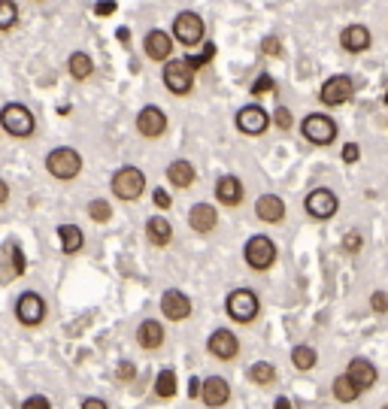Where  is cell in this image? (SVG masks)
Wrapping results in <instances>:
<instances>
[{"label": "cell", "instance_id": "b9f144b4", "mask_svg": "<svg viewBox=\"0 0 388 409\" xmlns=\"http://www.w3.org/2000/svg\"><path fill=\"white\" fill-rule=\"evenodd\" d=\"M115 376H119L121 382H134V379H137V367L130 364V361H121V364H119V373H115Z\"/></svg>", "mask_w": 388, "mask_h": 409}, {"label": "cell", "instance_id": "3957f363", "mask_svg": "<svg viewBox=\"0 0 388 409\" xmlns=\"http://www.w3.org/2000/svg\"><path fill=\"white\" fill-rule=\"evenodd\" d=\"M43 167H46V173L52 179H58V182H73L82 173L85 161H82V155L73 146H58V149H52V152L46 155Z\"/></svg>", "mask_w": 388, "mask_h": 409}, {"label": "cell", "instance_id": "d4e9b609", "mask_svg": "<svg viewBox=\"0 0 388 409\" xmlns=\"http://www.w3.org/2000/svg\"><path fill=\"white\" fill-rule=\"evenodd\" d=\"M58 246H61V252L70 255V258L79 255L82 249H85V233H82V228L73 222L58 224Z\"/></svg>", "mask_w": 388, "mask_h": 409}, {"label": "cell", "instance_id": "7dc6e473", "mask_svg": "<svg viewBox=\"0 0 388 409\" xmlns=\"http://www.w3.org/2000/svg\"><path fill=\"white\" fill-rule=\"evenodd\" d=\"M273 409H292V400H288V397H276Z\"/></svg>", "mask_w": 388, "mask_h": 409}, {"label": "cell", "instance_id": "f1b7e54d", "mask_svg": "<svg viewBox=\"0 0 388 409\" xmlns=\"http://www.w3.org/2000/svg\"><path fill=\"white\" fill-rule=\"evenodd\" d=\"M249 379L255 382V385H261V388H270L279 379V373H276V367L270 361H258V364L249 367Z\"/></svg>", "mask_w": 388, "mask_h": 409}, {"label": "cell", "instance_id": "6da1fadb", "mask_svg": "<svg viewBox=\"0 0 388 409\" xmlns=\"http://www.w3.org/2000/svg\"><path fill=\"white\" fill-rule=\"evenodd\" d=\"M170 33H173V40H176V46H183V49H188V52H192V49H197V46L203 43V37H206V22H203L201 12L183 10V12L173 15Z\"/></svg>", "mask_w": 388, "mask_h": 409}, {"label": "cell", "instance_id": "7402d4cb", "mask_svg": "<svg viewBox=\"0 0 388 409\" xmlns=\"http://www.w3.org/2000/svg\"><path fill=\"white\" fill-rule=\"evenodd\" d=\"M137 346L143 352H155L164 346V324L158 319H143L137 324Z\"/></svg>", "mask_w": 388, "mask_h": 409}, {"label": "cell", "instance_id": "9a60e30c", "mask_svg": "<svg viewBox=\"0 0 388 409\" xmlns=\"http://www.w3.org/2000/svg\"><path fill=\"white\" fill-rule=\"evenodd\" d=\"M212 194H216V203L225 206V210H237V206L246 200V188H243V179L234 176V173H221L216 179V188H212Z\"/></svg>", "mask_w": 388, "mask_h": 409}, {"label": "cell", "instance_id": "2e32d148", "mask_svg": "<svg viewBox=\"0 0 388 409\" xmlns=\"http://www.w3.org/2000/svg\"><path fill=\"white\" fill-rule=\"evenodd\" d=\"M337 43H340V49H343L346 55H364L367 49L373 46V33H370L367 24L352 22V24H346V28L340 31Z\"/></svg>", "mask_w": 388, "mask_h": 409}, {"label": "cell", "instance_id": "d590c367", "mask_svg": "<svg viewBox=\"0 0 388 409\" xmlns=\"http://www.w3.org/2000/svg\"><path fill=\"white\" fill-rule=\"evenodd\" d=\"M273 128H279V131H292L294 128V115H292L288 106H276L273 110Z\"/></svg>", "mask_w": 388, "mask_h": 409}, {"label": "cell", "instance_id": "ee69618b", "mask_svg": "<svg viewBox=\"0 0 388 409\" xmlns=\"http://www.w3.org/2000/svg\"><path fill=\"white\" fill-rule=\"evenodd\" d=\"M82 409H110V403L101 400V397H85L82 400Z\"/></svg>", "mask_w": 388, "mask_h": 409}, {"label": "cell", "instance_id": "4fadbf2b", "mask_svg": "<svg viewBox=\"0 0 388 409\" xmlns=\"http://www.w3.org/2000/svg\"><path fill=\"white\" fill-rule=\"evenodd\" d=\"M15 319L22 328H40L46 322V300L37 291H22L15 300Z\"/></svg>", "mask_w": 388, "mask_h": 409}, {"label": "cell", "instance_id": "83f0119b", "mask_svg": "<svg viewBox=\"0 0 388 409\" xmlns=\"http://www.w3.org/2000/svg\"><path fill=\"white\" fill-rule=\"evenodd\" d=\"M331 391H334V397L340 400V403H355V400H358L361 394H364V391H361L358 385H355V382H352L349 376H346V373H343V376H337V379H334Z\"/></svg>", "mask_w": 388, "mask_h": 409}, {"label": "cell", "instance_id": "681fc988", "mask_svg": "<svg viewBox=\"0 0 388 409\" xmlns=\"http://www.w3.org/2000/svg\"><path fill=\"white\" fill-rule=\"evenodd\" d=\"M382 409H388V406H382Z\"/></svg>", "mask_w": 388, "mask_h": 409}, {"label": "cell", "instance_id": "9c48e42d", "mask_svg": "<svg viewBox=\"0 0 388 409\" xmlns=\"http://www.w3.org/2000/svg\"><path fill=\"white\" fill-rule=\"evenodd\" d=\"M301 133L312 146H331L337 140V133H340V124L328 112H310V115H303V122H301Z\"/></svg>", "mask_w": 388, "mask_h": 409}, {"label": "cell", "instance_id": "e575fe53", "mask_svg": "<svg viewBox=\"0 0 388 409\" xmlns=\"http://www.w3.org/2000/svg\"><path fill=\"white\" fill-rule=\"evenodd\" d=\"M361 249H364V237H361V231L343 233V252H346V255H358Z\"/></svg>", "mask_w": 388, "mask_h": 409}, {"label": "cell", "instance_id": "f6af8a7d", "mask_svg": "<svg viewBox=\"0 0 388 409\" xmlns=\"http://www.w3.org/2000/svg\"><path fill=\"white\" fill-rule=\"evenodd\" d=\"M201 385H203V382H201V379H192V382H188V397L201 400Z\"/></svg>", "mask_w": 388, "mask_h": 409}, {"label": "cell", "instance_id": "277c9868", "mask_svg": "<svg viewBox=\"0 0 388 409\" xmlns=\"http://www.w3.org/2000/svg\"><path fill=\"white\" fill-rule=\"evenodd\" d=\"M194 79H197V70L185 61V58H170L167 64H161V82H164V88H167L173 97H188L192 94Z\"/></svg>", "mask_w": 388, "mask_h": 409}, {"label": "cell", "instance_id": "ab89813d", "mask_svg": "<svg viewBox=\"0 0 388 409\" xmlns=\"http://www.w3.org/2000/svg\"><path fill=\"white\" fill-rule=\"evenodd\" d=\"M361 158V146L358 143H346L343 146V164H358Z\"/></svg>", "mask_w": 388, "mask_h": 409}, {"label": "cell", "instance_id": "cb8c5ba5", "mask_svg": "<svg viewBox=\"0 0 388 409\" xmlns=\"http://www.w3.org/2000/svg\"><path fill=\"white\" fill-rule=\"evenodd\" d=\"M346 376H349L361 391H367V388L376 385L379 373H376V364H370L367 358H352L349 367H346Z\"/></svg>", "mask_w": 388, "mask_h": 409}, {"label": "cell", "instance_id": "74e56055", "mask_svg": "<svg viewBox=\"0 0 388 409\" xmlns=\"http://www.w3.org/2000/svg\"><path fill=\"white\" fill-rule=\"evenodd\" d=\"M152 203H155V210L167 212L170 206H173V194H170L167 188H155V191H152Z\"/></svg>", "mask_w": 388, "mask_h": 409}, {"label": "cell", "instance_id": "1f68e13d", "mask_svg": "<svg viewBox=\"0 0 388 409\" xmlns=\"http://www.w3.org/2000/svg\"><path fill=\"white\" fill-rule=\"evenodd\" d=\"M176 373L173 370H161L158 376H155V394H158L161 400H170L173 394H176Z\"/></svg>", "mask_w": 388, "mask_h": 409}, {"label": "cell", "instance_id": "f35d334b", "mask_svg": "<svg viewBox=\"0 0 388 409\" xmlns=\"http://www.w3.org/2000/svg\"><path fill=\"white\" fill-rule=\"evenodd\" d=\"M370 310H373L376 315L388 312V291H373V294H370Z\"/></svg>", "mask_w": 388, "mask_h": 409}, {"label": "cell", "instance_id": "c3c4849f", "mask_svg": "<svg viewBox=\"0 0 388 409\" xmlns=\"http://www.w3.org/2000/svg\"><path fill=\"white\" fill-rule=\"evenodd\" d=\"M31 3H43V0H31Z\"/></svg>", "mask_w": 388, "mask_h": 409}, {"label": "cell", "instance_id": "30bf717a", "mask_svg": "<svg viewBox=\"0 0 388 409\" xmlns=\"http://www.w3.org/2000/svg\"><path fill=\"white\" fill-rule=\"evenodd\" d=\"M234 124L243 137H264L270 128H273V115L264 110L261 103H246L237 110L234 115Z\"/></svg>", "mask_w": 388, "mask_h": 409}, {"label": "cell", "instance_id": "60d3db41", "mask_svg": "<svg viewBox=\"0 0 388 409\" xmlns=\"http://www.w3.org/2000/svg\"><path fill=\"white\" fill-rule=\"evenodd\" d=\"M261 49H264V55H270V58L282 55V43H279V40H276V37H264V43H261Z\"/></svg>", "mask_w": 388, "mask_h": 409}, {"label": "cell", "instance_id": "8fae6325", "mask_svg": "<svg viewBox=\"0 0 388 409\" xmlns=\"http://www.w3.org/2000/svg\"><path fill=\"white\" fill-rule=\"evenodd\" d=\"M143 55L152 64H167L170 58H176V40H173V33L170 31H161V28L146 31V37H143Z\"/></svg>", "mask_w": 388, "mask_h": 409}, {"label": "cell", "instance_id": "ac0fdd59", "mask_svg": "<svg viewBox=\"0 0 388 409\" xmlns=\"http://www.w3.org/2000/svg\"><path fill=\"white\" fill-rule=\"evenodd\" d=\"M206 352L212 358H219V361H234V358L240 355V340H237L234 331L216 328L210 333V340H206Z\"/></svg>", "mask_w": 388, "mask_h": 409}, {"label": "cell", "instance_id": "5b68a950", "mask_svg": "<svg viewBox=\"0 0 388 409\" xmlns=\"http://www.w3.org/2000/svg\"><path fill=\"white\" fill-rule=\"evenodd\" d=\"M110 188H112V194L119 197L121 203H137V200L146 194V173L140 170V167H134V164H125V167H119V170L112 173Z\"/></svg>", "mask_w": 388, "mask_h": 409}, {"label": "cell", "instance_id": "7a4b0ae2", "mask_svg": "<svg viewBox=\"0 0 388 409\" xmlns=\"http://www.w3.org/2000/svg\"><path fill=\"white\" fill-rule=\"evenodd\" d=\"M0 131L10 133L12 140H28V137H34V131H37V119L24 103L12 100V103L0 106Z\"/></svg>", "mask_w": 388, "mask_h": 409}, {"label": "cell", "instance_id": "f546056e", "mask_svg": "<svg viewBox=\"0 0 388 409\" xmlns=\"http://www.w3.org/2000/svg\"><path fill=\"white\" fill-rule=\"evenodd\" d=\"M292 364L297 367V370L307 373V370H312V367L319 364V352H316L312 346H303V343H301V346L292 349Z\"/></svg>", "mask_w": 388, "mask_h": 409}, {"label": "cell", "instance_id": "4dcf8cb0", "mask_svg": "<svg viewBox=\"0 0 388 409\" xmlns=\"http://www.w3.org/2000/svg\"><path fill=\"white\" fill-rule=\"evenodd\" d=\"M19 19H22L19 3L15 0H0V33H10L19 24Z\"/></svg>", "mask_w": 388, "mask_h": 409}, {"label": "cell", "instance_id": "44dd1931", "mask_svg": "<svg viewBox=\"0 0 388 409\" xmlns=\"http://www.w3.org/2000/svg\"><path fill=\"white\" fill-rule=\"evenodd\" d=\"M201 400H203V406H210V409H221V406H228V400H230V385H228V379H221V376H210L201 385Z\"/></svg>", "mask_w": 388, "mask_h": 409}, {"label": "cell", "instance_id": "7bdbcfd3", "mask_svg": "<svg viewBox=\"0 0 388 409\" xmlns=\"http://www.w3.org/2000/svg\"><path fill=\"white\" fill-rule=\"evenodd\" d=\"M22 409H52V403H49V397H43V394H34V397L24 400Z\"/></svg>", "mask_w": 388, "mask_h": 409}, {"label": "cell", "instance_id": "484cf974", "mask_svg": "<svg viewBox=\"0 0 388 409\" xmlns=\"http://www.w3.org/2000/svg\"><path fill=\"white\" fill-rule=\"evenodd\" d=\"M146 240L152 246H158V249H167L173 243L170 219H164V215H152V219H146Z\"/></svg>", "mask_w": 388, "mask_h": 409}, {"label": "cell", "instance_id": "bcb514c9", "mask_svg": "<svg viewBox=\"0 0 388 409\" xmlns=\"http://www.w3.org/2000/svg\"><path fill=\"white\" fill-rule=\"evenodd\" d=\"M10 194H12V191H10V182L0 179V206H3L6 200H10Z\"/></svg>", "mask_w": 388, "mask_h": 409}, {"label": "cell", "instance_id": "d6986e66", "mask_svg": "<svg viewBox=\"0 0 388 409\" xmlns=\"http://www.w3.org/2000/svg\"><path fill=\"white\" fill-rule=\"evenodd\" d=\"M188 228H192L194 233H201V237L212 233L219 228V210L212 203H206V200L194 203L192 210H188Z\"/></svg>", "mask_w": 388, "mask_h": 409}, {"label": "cell", "instance_id": "52a82bcc", "mask_svg": "<svg viewBox=\"0 0 388 409\" xmlns=\"http://www.w3.org/2000/svg\"><path fill=\"white\" fill-rule=\"evenodd\" d=\"M225 312L237 324H252L261 315V300L252 288H237L225 297Z\"/></svg>", "mask_w": 388, "mask_h": 409}, {"label": "cell", "instance_id": "ffe728a7", "mask_svg": "<svg viewBox=\"0 0 388 409\" xmlns=\"http://www.w3.org/2000/svg\"><path fill=\"white\" fill-rule=\"evenodd\" d=\"M255 215L264 224H282L285 222V200L279 194H261L255 200Z\"/></svg>", "mask_w": 388, "mask_h": 409}, {"label": "cell", "instance_id": "8992f818", "mask_svg": "<svg viewBox=\"0 0 388 409\" xmlns=\"http://www.w3.org/2000/svg\"><path fill=\"white\" fill-rule=\"evenodd\" d=\"M276 258H279V249L273 243V237H267V233H255V237L246 240V246H243V261L249 270L255 273H267L270 267L276 264Z\"/></svg>", "mask_w": 388, "mask_h": 409}, {"label": "cell", "instance_id": "5bb4252c", "mask_svg": "<svg viewBox=\"0 0 388 409\" xmlns=\"http://www.w3.org/2000/svg\"><path fill=\"white\" fill-rule=\"evenodd\" d=\"M303 210H307L310 219L328 222L337 215V210H340V197H337L331 188H312L307 194V200H303Z\"/></svg>", "mask_w": 388, "mask_h": 409}, {"label": "cell", "instance_id": "8d00e7d4", "mask_svg": "<svg viewBox=\"0 0 388 409\" xmlns=\"http://www.w3.org/2000/svg\"><path fill=\"white\" fill-rule=\"evenodd\" d=\"M264 91H276V79L270 76V73H261V76L252 82V97H261Z\"/></svg>", "mask_w": 388, "mask_h": 409}, {"label": "cell", "instance_id": "e0dca14e", "mask_svg": "<svg viewBox=\"0 0 388 409\" xmlns=\"http://www.w3.org/2000/svg\"><path fill=\"white\" fill-rule=\"evenodd\" d=\"M192 312H194V303L185 291L167 288L161 294V315L167 322H185V319H192Z\"/></svg>", "mask_w": 388, "mask_h": 409}, {"label": "cell", "instance_id": "7c38bea8", "mask_svg": "<svg viewBox=\"0 0 388 409\" xmlns=\"http://www.w3.org/2000/svg\"><path fill=\"white\" fill-rule=\"evenodd\" d=\"M134 128H137V133H140L143 140H161L164 133H167V128H170L167 112H164L161 106H155V103H146L143 110L137 112Z\"/></svg>", "mask_w": 388, "mask_h": 409}, {"label": "cell", "instance_id": "ba28073f", "mask_svg": "<svg viewBox=\"0 0 388 409\" xmlns=\"http://www.w3.org/2000/svg\"><path fill=\"white\" fill-rule=\"evenodd\" d=\"M352 97H355V82L349 73H334V76H328L319 88V103L325 106V110H340Z\"/></svg>", "mask_w": 388, "mask_h": 409}, {"label": "cell", "instance_id": "4316f807", "mask_svg": "<svg viewBox=\"0 0 388 409\" xmlns=\"http://www.w3.org/2000/svg\"><path fill=\"white\" fill-rule=\"evenodd\" d=\"M67 73H70V79L73 82H88L94 76V58L88 55V52H70L67 58Z\"/></svg>", "mask_w": 388, "mask_h": 409}, {"label": "cell", "instance_id": "603a6c76", "mask_svg": "<svg viewBox=\"0 0 388 409\" xmlns=\"http://www.w3.org/2000/svg\"><path fill=\"white\" fill-rule=\"evenodd\" d=\"M167 182L176 191H185V188H192L194 185V179H197V170H194V164L192 161H185V158H176V161H170L167 164Z\"/></svg>", "mask_w": 388, "mask_h": 409}, {"label": "cell", "instance_id": "d6a6232c", "mask_svg": "<svg viewBox=\"0 0 388 409\" xmlns=\"http://www.w3.org/2000/svg\"><path fill=\"white\" fill-rule=\"evenodd\" d=\"M85 212H88V219H92V222H97V224H106V222L112 219V206H110V200H103V197H94V200H88Z\"/></svg>", "mask_w": 388, "mask_h": 409}, {"label": "cell", "instance_id": "836d02e7", "mask_svg": "<svg viewBox=\"0 0 388 409\" xmlns=\"http://www.w3.org/2000/svg\"><path fill=\"white\" fill-rule=\"evenodd\" d=\"M183 58L194 67V70H201V67H206V64L212 61V58H216V46H212V43H206V46H203V52H197V55L188 52V55H183Z\"/></svg>", "mask_w": 388, "mask_h": 409}]
</instances>
